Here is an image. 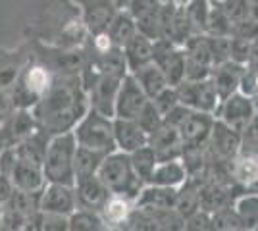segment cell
I'll return each instance as SVG.
<instances>
[{
    "label": "cell",
    "instance_id": "1",
    "mask_svg": "<svg viewBox=\"0 0 258 231\" xmlns=\"http://www.w3.org/2000/svg\"><path fill=\"white\" fill-rule=\"evenodd\" d=\"M89 110V97L81 75H54L52 85L31 108L37 127L48 137L72 131Z\"/></svg>",
    "mask_w": 258,
    "mask_h": 231
},
{
    "label": "cell",
    "instance_id": "2",
    "mask_svg": "<svg viewBox=\"0 0 258 231\" xmlns=\"http://www.w3.org/2000/svg\"><path fill=\"white\" fill-rule=\"evenodd\" d=\"M77 141L74 131L52 135L46 143L43 156V172L46 183H66L74 185V156H76Z\"/></svg>",
    "mask_w": 258,
    "mask_h": 231
},
{
    "label": "cell",
    "instance_id": "3",
    "mask_svg": "<svg viewBox=\"0 0 258 231\" xmlns=\"http://www.w3.org/2000/svg\"><path fill=\"white\" fill-rule=\"evenodd\" d=\"M97 176L104 181L112 195H123L133 200L139 197L141 189L145 187V183L133 170L129 154L121 150H114L104 156Z\"/></svg>",
    "mask_w": 258,
    "mask_h": 231
},
{
    "label": "cell",
    "instance_id": "4",
    "mask_svg": "<svg viewBox=\"0 0 258 231\" xmlns=\"http://www.w3.org/2000/svg\"><path fill=\"white\" fill-rule=\"evenodd\" d=\"M72 131L76 135L77 144H81V146H87V148H93V150L104 154L116 150L114 118L112 116H104L100 112L89 108Z\"/></svg>",
    "mask_w": 258,
    "mask_h": 231
},
{
    "label": "cell",
    "instance_id": "5",
    "mask_svg": "<svg viewBox=\"0 0 258 231\" xmlns=\"http://www.w3.org/2000/svg\"><path fill=\"white\" fill-rule=\"evenodd\" d=\"M164 120L172 123L173 127L179 131L183 146H197V144L208 143V137H210L216 118L214 114L191 110V108L179 104Z\"/></svg>",
    "mask_w": 258,
    "mask_h": 231
},
{
    "label": "cell",
    "instance_id": "6",
    "mask_svg": "<svg viewBox=\"0 0 258 231\" xmlns=\"http://www.w3.org/2000/svg\"><path fill=\"white\" fill-rule=\"evenodd\" d=\"M256 116V106H254V99L250 95H245L241 91H237L233 95H229L226 99L220 100L218 108H216L214 118L226 123L227 127L235 129L241 133L250 125V121Z\"/></svg>",
    "mask_w": 258,
    "mask_h": 231
},
{
    "label": "cell",
    "instance_id": "7",
    "mask_svg": "<svg viewBox=\"0 0 258 231\" xmlns=\"http://www.w3.org/2000/svg\"><path fill=\"white\" fill-rule=\"evenodd\" d=\"M175 89H177V97H179L181 106H187L191 110L206 112V114H216L220 97H218V91L210 77L197 79V81L185 79Z\"/></svg>",
    "mask_w": 258,
    "mask_h": 231
},
{
    "label": "cell",
    "instance_id": "8",
    "mask_svg": "<svg viewBox=\"0 0 258 231\" xmlns=\"http://www.w3.org/2000/svg\"><path fill=\"white\" fill-rule=\"evenodd\" d=\"M243 148V135L237 133L235 129L227 127L226 123L220 120H214L212 131L206 143V150L210 156H214L216 162L220 164H229L237 154Z\"/></svg>",
    "mask_w": 258,
    "mask_h": 231
},
{
    "label": "cell",
    "instance_id": "9",
    "mask_svg": "<svg viewBox=\"0 0 258 231\" xmlns=\"http://www.w3.org/2000/svg\"><path fill=\"white\" fill-rule=\"evenodd\" d=\"M149 97L143 91L137 79L127 73L123 75L118 89V97H116V106H114V118L121 120H137L143 108L149 104Z\"/></svg>",
    "mask_w": 258,
    "mask_h": 231
},
{
    "label": "cell",
    "instance_id": "10",
    "mask_svg": "<svg viewBox=\"0 0 258 231\" xmlns=\"http://www.w3.org/2000/svg\"><path fill=\"white\" fill-rule=\"evenodd\" d=\"M154 62L162 67L164 75L172 87H177L185 79V50L183 46L168 39L154 41Z\"/></svg>",
    "mask_w": 258,
    "mask_h": 231
},
{
    "label": "cell",
    "instance_id": "11",
    "mask_svg": "<svg viewBox=\"0 0 258 231\" xmlns=\"http://www.w3.org/2000/svg\"><path fill=\"white\" fill-rule=\"evenodd\" d=\"M48 54L43 56V64L52 69L54 75H81L89 62V54L81 46L70 48V46H54L46 50Z\"/></svg>",
    "mask_w": 258,
    "mask_h": 231
},
{
    "label": "cell",
    "instance_id": "12",
    "mask_svg": "<svg viewBox=\"0 0 258 231\" xmlns=\"http://www.w3.org/2000/svg\"><path fill=\"white\" fill-rule=\"evenodd\" d=\"M162 0H129L125 10L133 16L139 33L156 41L162 37Z\"/></svg>",
    "mask_w": 258,
    "mask_h": 231
},
{
    "label": "cell",
    "instance_id": "13",
    "mask_svg": "<svg viewBox=\"0 0 258 231\" xmlns=\"http://www.w3.org/2000/svg\"><path fill=\"white\" fill-rule=\"evenodd\" d=\"M81 6V20L85 23L89 35L106 31L110 22L118 14V6L114 0H76Z\"/></svg>",
    "mask_w": 258,
    "mask_h": 231
},
{
    "label": "cell",
    "instance_id": "14",
    "mask_svg": "<svg viewBox=\"0 0 258 231\" xmlns=\"http://www.w3.org/2000/svg\"><path fill=\"white\" fill-rule=\"evenodd\" d=\"M39 206L41 212H56L70 216L77 208L76 187L66 183H46L41 191Z\"/></svg>",
    "mask_w": 258,
    "mask_h": 231
},
{
    "label": "cell",
    "instance_id": "15",
    "mask_svg": "<svg viewBox=\"0 0 258 231\" xmlns=\"http://www.w3.org/2000/svg\"><path fill=\"white\" fill-rule=\"evenodd\" d=\"M8 177L12 179L14 187L27 191V193H41L43 187L46 185L43 162H37V160H31V158L18 156Z\"/></svg>",
    "mask_w": 258,
    "mask_h": 231
},
{
    "label": "cell",
    "instance_id": "16",
    "mask_svg": "<svg viewBox=\"0 0 258 231\" xmlns=\"http://www.w3.org/2000/svg\"><path fill=\"white\" fill-rule=\"evenodd\" d=\"M149 144L156 152L158 160H173V158H181L183 154V141L179 131L166 120L154 131L149 133Z\"/></svg>",
    "mask_w": 258,
    "mask_h": 231
},
{
    "label": "cell",
    "instance_id": "17",
    "mask_svg": "<svg viewBox=\"0 0 258 231\" xmlns=\"http://www.w3.org/2000/svg\"><path fill=\"white\" fill-rule=\"evenodd\" d=\"M76 187V197H77V206H83V208L98 210L104 206V202L108 200V197L112 195L108 187L104 185V181L95 174V176L83 177V179H77L74 183Z\"/></svg>",
    "mask_w": 258,
    "mask_h": 231
},
{
    "label": "cell",
    "instance_id": "18",
    "mask_svg": "<svg viewBox=\"0 0 258 231\" xmlns=\"http://www.w3.org/2000/svg\"><path fill=\"white\" fill-rule=\"evenodd\" d=\"M114 141H116V150L129 154L149 144V133L141 127L137 120L114 118Z\"/></svg>",
    "mask_w": 258,
    "mask_h": 231
},
{
    "label": "cell",
    "instance_id": "19",
    "mask_svg": "<svg viewBox=\"0 0 258 231\" xmlns=\"http://www.w3.org/2000/svg\"><path fill=\"white\" fill-rule=\"evenodd\" d=\"M243 73H245V66L237 64V62H233V60H227V62H222V64H216V66L212 67L210 79H212L216 91H218L220 100L229 97V95H233V93H237V91L241 89Z\"/></svg>",
    "mask_w": 258,
    "mask_h": 231
},
{
    "label": "cell",
    "instance_id": "20",
    "mask_svg": "<svg viewBox=\"0 0 258 231\" xmlns=\"http://www.w3.org/2000/svg\"><path fill=\"white\" fill-rule=\"evenodd\" d=\"M229 177L241 187L250 189L258 181V152L241 148V152L229 162Z\"/></svg>",
    "mask_w": 258,
    "mask_h": 231
},
{
    "label": "cell",
    "instance_id": "21",
    "mask_svg": "<svg viewBox=\"0 0 258 231\" xmlns=\"http://www.w3.org/2000/svg\"><path fill=\"white\" fill-rule=\"evenodd\" d=\"M135 210V200L123 195H110L104 206L100 208V216L106 223L108 229L114 227H125L129 223V218Z\"/></svg>",
    "mask_w": 258,
    "mask_h": 231
},
{
    "label": "cell",
    "instance_id": "22",
    "mask_svg": "<svg viewBox=\"0 0 258 231\" xmlns=\"http://www.w3.org/2000/svg\"><path fill=\"white\" fill-rule=\"evenodd\" d=\"M187 179H189V172L183 164V160L181 158H173V160H158L149 183L177 189L181 187Z\"/></svg>",
    "mask_w": 258,
    "mask_h": 231
},
{
    "label": "cell",
    "instance_id": "23",
    "mask_svg": "<svg viewBox=\"0 0 258 231\" xmlns=\"http://www.w3.org/2000/svg\"><path fill=\"white\" fill-rule=\"evenodd\" d=\"M29 60V54H23V50L0 52V91L10 93V89L20 79L23 67L27 66Z\"/></svg>",
    "mask_w": 258,
    "mask_h": 231
},
{
    "label": "cell",
    "instance_id": "24",
    "mask_svg": "<svg viewBox=\"0 0 258 231\" xmlns=\"http://www.w3.org/2000/svg\"><path fill=\"white\" fill-rule=\"evenodd\" d=\"M121 50L125 56V64H127L129 71H135L137 67L154 60V41L143 33L135 35Z\"/></svg>",
    "mask_w": 258,
    "mask_h": 231
},
{
    "label": "cell",
    "instance_id": "25",
    "mask_svg": "<svg viewBox=\"0 0 258 231\" xmlns=\"http://www.w3.org/2000/svg\"><path fill=\"white\" fill-rule=\"evenodd\" d=\"M177 189L147 183L145 187L141 189L139 197L135 198V206H147V208H175Z\"/></svg>",
    "mask_w": 258,
    "mask_h": 231
},
{
    "label": "cell",
    "instance_id": "26",
    "mask_svg": "<svg viewBox=\"0 0 258 231\" xmlns=\"http://www.w3.org/2000/svg\"><path fill=\"white\" fill-rule=\"evenodd\" d=\"M131 75L137 79V83H139L143 91L147 93V97L149 99H154L160 91H164L166 87H170V83H168V79L164 75V71H162V67L152 60L149 64H145V66L137 67L135 71H129Z\"/></svg>",
    "mask_w": 258,
    "mask_h": 231
},
{
    "label": "cell",
    "instance_id": "27",
    "mask_svg": "<svg viewBox=\"0 0 258 231\" xmlns=\"http://www.w3.org/2000/svg\"><path fill=\"white\" fill-rule=\"evenodd\" d=\"M106 33L110 35L112 43L116 44V46H119V48H123L135 35L139 33V29H137V23L133 20V16L125 8H121L114 16V20L110 22Z\"/></svg>",
    "mask_w": 258,
    "mask_h": 231
},
{
    "label": "cell",
    "instance_id": "28",
    "mask_svg": "<svg viewBox=\"0 0 258 231\" xmlns=\"http://www.w3.org/2000/svg\"><path fill=\"white\" fill-rule=\"evenodd\" d=\"M201 181L197 176H189V179L177 189V198H175V210L183 216V220L193 214L195 210L201 208Z\"/></svg>",
    "mask_w": 258,
    "mask_h": 231
},
{
    "label": "cell",
    "instance_id": "29",
    "mask_svg": "<svg viewBox=\"0 0 258 231\" xmlns=\"http://www.w3.org/2000/svg\"><path fill=\"white\" fill-rule=\"evenodd\" d=\"M233 198L229 197V189L220 181H205L201 185V208L206 212H216L231 204Z\"/></svg>",
    "mask_w": 258,
    "mask_h": 231
},
{
    "label": "cell",
    "instance_id": "30",
    "mask_svg": "<svg viewBox=\"0 0 258 231\" xmlns=\"http://www.w3.org/2000/svg\"><path fill=\"white\" fill-rule=\"evenodd\" d=\"M104 156H106L104 152H98V150H93V148L77 144L76 156H74V176H76V181L98 174V168L102 164Z\"/></svg>",
    "mask_w": 258,
    "mask_h": 231
},
{
    "label": "cell",
    "instance_id": "31",
    "mask_svg": "<svg viewBox=\"0 0 258 231\" xmlns=\"http://www.w3.org/2000/svg\"><path fill=\"white\" fill-rule=\"evenodd\" d=\"M231 206L235 208L243 229H256L258 227V191L245 193V195H241V197L233 198Z\"/></svg>",
    "mask_w": 258,
    "mask_h": 231
},
{
    "label": "cell",
    "instance_id": "32",
    "mask_svg": "<svg viewBox=\"0 0 258 231\" xmlns=\"http://www.w3.org/2000/svg\"><path fill=\"white\" fill-rule=\"evenodd\" d=\"M183 6H185V16L189 20L193 35H206V23L212 8V0H185Z\"/></svg>",
    "mask_w": 258,
    "mask_h": 231
},
{
    "label": "cell",
    "instance_id": "33",
    "mask_svg": "<svg viewBox=\"0 0 258 231\" xmlns=\"http://www.w3.org/2000/svg\"><path fill=\"white\" fill-rule=\"evenodd\" d=\"M108 229L98 210L77 206L70 214V231H100Z\"/></svg>",
    "mask_w": 258,
    "mask_h": 231
},
{
    "label": "cell",
    "instance_id": "34",
    "mask_svg": "<svg viewBox=\"0 0 258 231\" xmlns=\"http://www.w3.org/2000/svg\"><path fill=\"white\" fill-rule=\"evenodd\" d=\"M129 158H131V164H133L135 174H137V176L141 177V181L147 185L152 176V172H154V168L158 164L156 152L152 150L151 144H145V146H141L137 150L129 152Z\"/></svg>",
    "mask_w": 258,
    "mask_h": 231
},
{
    "label": "cell",
    "instance_id": "35",
    "mask_svg": "<svg viewBox=\"0 0 258 231\" xmlns=\"http://www.w3.org/2000/svg\"><path fill=\"white\" fill-rule=\"evenodd\" d=\"M231 27L233 23L227 18L222 4L218 0H212V8L206 23V35H220V37H231Z\"/></svg>",
    "mask_w": 258,
    "mask_h": 231
},
{
    "label": "cell",
    "instance_id": "36",
    "mask_svg": "<svg viewBox=\"0 0 258 231\" xmlns=\"http://www.w3.org/2000/svg\"><path fill=\"white\" fill-rule=\"evenodd\" d=\"M212 229H222V231L243 229L241 220H239L235 208L231 204H227L224 208L212 212Z\"/></svg>",
    "mask_w": 258,
    "mask_h": 231
},
{
    "label": "cell",
    "instance_id": "37",
    "mask_svg": "<svg viewBox=\"0 0 258 231\" xmlns=\"http://www.w3.org/2000/svg\"><path fill=\"white\" fill-rule=\"evenodd\" d=\"M152 100V104L156 106V110L162 114V118H166L173 108H177L179 106V97H177V89L175 87H166L164 91H160Z\"/></svg>",
    "mask_w": 258,
    "mask_h": 231
},
{
    "label": "cell",
    "instance_id": "38",
    "mask_svg": "<svg viewBox=\"0 0 258 231\" xmlns=\"http://www.w3.org/2000/svg\"><path fill=\"white\" fill-rule=\"evenodd\" d=\"M252 54V41L247 39H237L231 37V50H229V60H233L241 66H248Z\"/></svg>",
    "mask_w": 258,
    "mask_h": 231
},
{
    "label": "cell",
    "instance_id": "39",
    "mask_svg": "<svg viewBox=\"0 0 258 231\" xmlns=\"http://www.w3.org/2000/svg\"><path fill=\"white\" fill-rule=\"evenodd\" d=\"M39 229L68 231L70 229V216H66V214H56V212H41Z\"/></svg>",
    "mask_w": 258,
    "mask_h": 231
},
{
    "label": "cell",
    "instance_id": "40",
    "mask_svg": "<svg viewBox=\"0 0 258 231\" xmlns=\"http://www.w3.org/2000/svg\"><path fill=\"white\" fill-rule=\"evenodd\" d=\"M183 229H193V231H206L212 229V214L206 210L199 208L193 214H189L185 221H183Z\"/></svg>",
    "mask_w": 258,
    "mask_h": 231
},
{
    "label": "cell",
    "instance_id": "41",
    "mask_svg": "<svg viewBox=\"0 0 258 231\" xmlns=\"http://www.w3.org/2000/svg\"><path fill=\"white\" fill-rule=\"evenodd\" d=\"M137 121H139V125L145 129V131L151 133L160 125L162 121H164V118H162L160 112L156 110V106L152 104V100H149V104L143 108V112H141L139 118H137Z\"/></svg>",
    "mask_w": 258,
    "mask_h": 231
},
{
    "label": "cell",
    "instance_id": "42",
    "mask_svg": "<svg viewBox=\"0 0 258 231\" xmlns=\"http://www.w3.org/2000/svg\"><path fill=\"white\" fill-rule=\"evenodd\" d=\"M222 4L224 12L227 14V18L231 20V23H237L241 20L248 18V2L247 0H218Z\"/></svg>",
    "mask_w": 258,
    "mask_h": 231
},
{
    "label": "cell",
    "instance_id": "43",
    "mask_svg": "<svg viewBox=\"0 0 258 231\" xmlns=\"http://www.w3.org/2000/svg\"><path fill=\"white\" fill-rule=\"evenodd\" d=\"M231 37L254 41V39H258V22L248 16V18H245V20L233 23V27H231Z\"/></svg>",
    "mask_w": 258,
    "mask_h": 231
},
{
    "label": "cell",
    "instance_id": "44",
    "mask_svg": "<svg viewBox=\"0 0 258 231\" xmlns=\"http://www.w3.org/2000/svg\"><path fill=\"white\" fill-rule=\"evenodd\" d=\"M243 148L258 152V114L254 116V120L250 121V125L243 131Z\"/></svg>",
    "mask_w": 258,
    "mask_h": 231
},
{
    "label": "cell",
    "instance_id": "45",
    "mask_svg": "<svg viewBox=\"0 0 258 231\" xmlns=\"http://www.w3.org/2000/svg\"><path fill=\"white\" fill-rule=\"evenodd\" d=\"M14 108V102L10 99V93L8 91H0V129L4 127V123L8 121V118L12 116Z\"/></svg>",
    "mask_w": 258,
    "mask_h": 231
},
{
    "label": "cell",
    "instance_id": "46",
    "mask_svg": "<svg viewBox=\"0 0 258 231\" xmlns=\"http://www.w3.org/2000/svg\"><path fill=\"white\" fill-rule=\"evenodd\" d=\"M247 2H248V16L258 22V0H247Z\"/></svg>",
    "mask_w": 258,
    "mask_h": 231
},
{
    "label": "cell",
    "instance_id": "47",
    "mask_svg": "<svg viewBox=\"0 0 258 231\" xmlns=\"http://www.w3.org/2000/svg\"><path fill=\"white\" fill-rule=\"evenodd\" d=\"M127 2L129 0H114V4L118 6L119 10H121V8H125V6H127Z\"/></svg>",
    "mask_w": 258,
    "mask_h": 231
},
{
    "label": "cell",
    "instance_id": "48",
    "mask_svg": "<svg viewBox=\"0 0 258 231\" xmlns=\"http://www.w3.org/2000/svg\"><path fill=\"white\" fill-rule=\"evenodd\" d=\"M252 99H254V106H256V114H258V95L256 97H252Z\"/></svg>",
    "mask_w": 258,
    "mask_h": 231
},
{
    "label": "cell",
    "instance_id": "49",
    "mask_svg": "<svg viewBox=\"0 0 258 231\" xmlns=\"http://www.w3.org/2000/svg\"><path fill=\"white\" fill-rule=\"evenodd\" d=\"M0 216H2V204H0Z\"/></svg>",
    "mask_w": 258,
    "mask_h": 231
}]
</instances>
